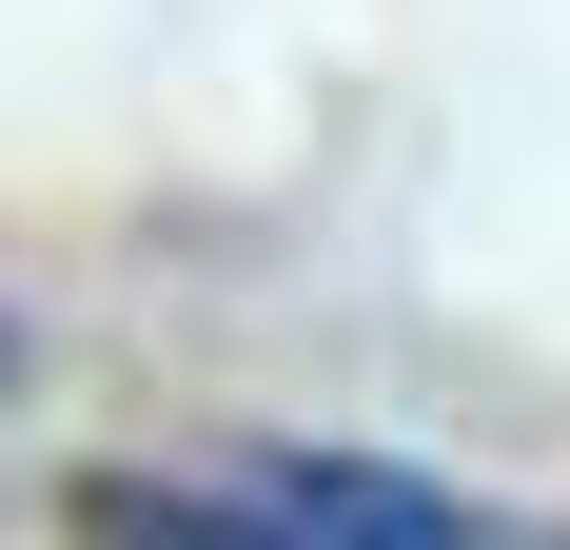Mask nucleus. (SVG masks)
<instances>
[{"instance_id":"nucleus-1","label":"nucleus","mask_w":570,"mask_h":550,"mask_svg":"<svg viewBox=\"0 0 570 550\" xmlns=\"http://www.w3.org/2000/svg\"><path fill=\"white\" fill-rule=\"evenodd\" d=\"M79 550H551L512 511L374 472V452H236V472H79L59 492Z\"/></svg>"},{"instance_id":"nucleus-2","label":"nucleus","mask_w":570,"mask_h":550,"mask_svg":"<svg viewBox=\"0 0 570 550\" xmlns=\"http://www.w3.org/2000/svg\"><path fill=\"white\" fill-rule=\"evenodd\" d=\"M0 354H20V334H0Z\"/></svg>"}]
</instances>
